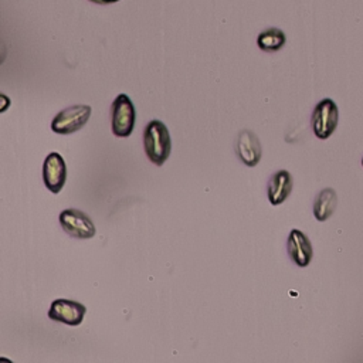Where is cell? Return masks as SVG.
Returning <instances> with one entry per match:
<instances>
[{
  "instance_id": "obj_1",
  "label": "cell",
  "mask_w": 363,
  "mask_h": 363,
  "mask_svg": "<svg viewBox=\"0 0 363 363\" xmlns=\"http://www.w3.org/2000/svg\"><path fill=\"white\" fill-rule=\"evenodd\" d=\"M143 147L152 163L162 166L167 160L172 150V140L169 129L162 121L153 119L145 126Z\"/></svg>"
},
{
  "instance_id": "obj_2",
  "label": "cell",
  "mask_w": 363,
  "mask_h": 363,
  "mask_svg": "<svg viewBox=\"0 0 363 363\" xmlns=\"http://www.w3.org/2000/svg\"><path fill=\"white\" fill-rule=\"evenodd\" d=\"M339 122V109L333 99L323 98L316 104L312 112L311 125L318 139H328L336 130Z\"/></svg>"
},
{
  "instance_id": "obj_3",
  "label": "cell",
  "mask_w": 363,
  "mask_h": 363,
  "mask_svg": "<svg viewBox=\"0 0 363 363\" xmlns=\"http://www.w3.org/2000/svg\"><path fill=\"white\" fill-rule=\"evenodd\" d=\"M136 121V109L126 94H119L112 102L111 126L118 138H128L133 132Z\"/></svg>"
},
{
  "instance_id": "obj_4",
  "label": "cell",
  "mask_w": 363,
  "mask_h": 363,
  "mask_svg": "<svg viewBox=\"0 0 363 363\" xmlns=\"http://www.w3.org/2000/svg\"><path fill=\"white\" fill-rule=\"evenodd\" d=\"M91 112L92 109L89 105H71L54 116L51 129L58 135L74 133L84 128L91 116Z\"/></svg>"
},
{
  "instance_id": "obj_5",
  "label": "cell",
  "mask_w": 363,
  "mask_h": 363,
  "mask_svg": "<svg viewBox=\"0 0 363 363\" xmlns=\"http://www.w3.org/2000/svg\"><path fill=\"white\" fill-rule=\"evenodd\" d=\"M60 224L62 230L79 240H88L95 235V225L89 216L78 208H67L60 213Z\"/></svg>"
},
{
  "instance_id": "obj_6",
  "label": "cell",
  "mask_w": 363,
  "mask_h": 363,
  "mask_svg": "<svg viewBox=\"0 0 363 363\" xmlns=\"http://www.w3.org/2000/svg\"><path fill=\"white\" fill-rule=\"evenodd\" d=\"M86 308L81 302L72 299H55L48 309V318L55 322H61L69 326H78L82 323Z\"/></svg>"
},
{
  "instance_id": "obj_7",
  "label": "cell",
  "mask_w": 363,
  "mask_h": 363,
  "mask_svg": "<svg viewBox=\"0 0 363 363\" xmlns=\"http://www.w3.org/2000/svg\"><path fill=\"white\" fill-rule=\"evenodd\" d=\"M43 180L45 187L57 194L61 191L67 182V164L62 156L57 152L47 155L43 163Z\"/></svg>"
},
{
  "instance_id": "obj_8",
  "label": "cell",
  "mask_w": 363,
  "mask_h": 363,
  "mask_svg": "<svg viewBox=\"0 0 363 363\" xmlns=\"http://www.w3.org/2000/svg\"><path fill=\"white\" fill-rule=\"evenodd\" d=\"M286 250L291 259L298 267H308L313 257V250L309 238L301 230H291L286 241Z\"/></svg>"
},
{
  "instance_id": "obj_9",
  "label": "cell",
  "mask_w": 363,
  "mask_h": 363,
  "mask_svg": "<svg viewBox=\"0 0 363 363\" xmlns=\"http://www.w3.org/2000/svg\"><path fill=\"white\" fill-rule=\"evenodd\" d=\"M235 152L244 164L252 167V166L258 164V162L261 159V155H262L261 142L252 130L244 129L240 132V135L237 138Z\"/></svg>"
},
{
  "instance_id": "obj_10",
  "label": "cell",
  "mask_w": 363,
  "mask_h": 363,
  "mask_svg": "<svg viewBox=\"0 0 363 363\" xmlns=\"http://www.w3.org/2000/svg\"><path fill=\"white\" fill-rule=\"evenodd\" d=\"M292 187H294V180L288 170L275 172L269 177L268 187H267V194H268L269 203L272 206L282 204L291 194Z\"/></svg>"
},
{
  "instance_id": "obj_11",
  "label": "cell",
  "mask_w": 363,
  "mask_h": 363,
  "mask_svg": "<svg viewBox=\"0 0 363 363\" xmlns=\"http://www.w3.org/2000/svg\"><path fill=\"white\" fill-rule=\"evenodd\" d=\"M337 204L336 191L330 187H326L319 191L313 203V216L318 221H326L335 211Z\"/></svg>"
},
{
  "instance_id": "obj_12",
  "label": "cell",
  "mask_w": 363,
  "mask_h": 363,
  "mask_svg": "<svg viewBox=\"0 0 363 363\" xmlns=\"http://www.w3.org/2000/svg\"><path fill=\"white\" fill-rule=\"evenodd\" d=\"M286 43V35L281 28L269 27L261 31L257 37V45L267 52H274L281 50Z\"/></svg>"
},
{
  "instance_id": "obj_13",
  "label": "cell",
  "mask_w": 363,
  "mask_h": 363,
  "mask_svg": "<svg viewBox=\"0 0 363 363\" xmlns=\"http://www.w3.org/2000/svg\"><path fill=\"white\" fill-rule=\"evenodd\" d=\"M91 3H95V4H102V6H106V4H113V3H118L121 0H89Z\"/></svg>"
},
{
  "instance_id": "obj_14",
  "label": "cell",
  "mask_w": 363,
  "mask_h": 363,
  "mask_svg": "<svg viewBox=\"0 0 363 363\" xmlns=\"http://www.w3.org/2000/svg\"><path fill=\"white\" fill-rule=\"evenodd\" d=\"M362 164H363V159H362Z\"/></svg>"
}]
</instances>
